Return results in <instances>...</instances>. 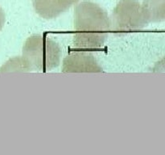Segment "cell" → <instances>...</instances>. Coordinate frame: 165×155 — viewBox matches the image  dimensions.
I'll use <instances>...</instances> for the list:
<instances>
[{"label": "cell", "mask_w": 165, "mask_h": 155, "mask_svg": "<svg viewBox=\"0 0 165 155\" xmlns=\"http://www.w3.org/2000/svg\"><path fill=\"white\" fill-rule=\"evenodd\" d=\"M110 27V19L99 5L90 1L80 3L74 12V45L99 49L107 40Z\"/></svg>", "instance_id": "1"}, {"label": "cell", "mask_w": 165, "mask_h": 155, "mask_svg": "<svg viewBox=\"0 0 165 155\" xmlns=\"http://www.w3.org/2000/svg\"><path fill=\"white\" fill-rule=\"evenodd\" d=\"M61 50L59 44L45 35H33L27 39L23 47V57L32 70L46 72L60 64Z\"/></svg>", "instance_id": "2"}, {"label": "cell", "mask_w": 165, "mask_h": 155, "mask_svg": "<svg viewBox=\"0 0 165 155\" xmlns=\"http://www.w3.org/2000/svg\"><path fill=\"white\" fill-rule=\"evenodd\" d=\"M110 23L117 34L141 30L149 24L138 0H120L113 11Z\"/></svg>", "instance_id": "3"}, {"label": "cell", "mask_w": 165, "mask_h": 155, "mask_svg": "<svg viewBox=\"0 0 165 155\" xmlns=\"http://www.w3.org/2000/svg\"><path fill=\"white\" fill-rule=\"evenodd\" d=\"M63 73H100L102 72L94 56L86 52L68 54L63 61Z\"/></svg>", "instance_id": "4"}, {"label": "cell", "mask_w": 165, "mask_h": 155, "mask_svg": "<svg viewBox=\"0 0 165 155\" xmlns=\"http://www.w3.org/2000/svg\"><path fill=\"white\" fill-rule=\"evenodd\" d=\"M79 0H32L33 8L40 17L50 19L68 11Z\"/></svg>", "instance_id": "5"}, {"label": "cell", "mask_w": 165, "mask_h": 155, "mask_svg": "<svg viewBox=\"0 0 165 155\" xmlns=\"http://www.w3.org/2000/svg\"><path fill=\"white\" fill-rule=\"evenodd\" d=\"M141 5L149 23L165 19V0H143Z\"/></svg>", "instance_id": "6"}, {"label": "cell", "mask_w": 165, "mask_h": 155, "mask_svg": "<svg viewBox=\"0 0 165 155\" xmlns=\"http://www.w3.org/2000/svg\"><path fill=\"white\" fill-rule=\"evenodd\" d=\"M31 70L30 66L23 56L10 59L0 69V72H28Z\"/></svg>", "instance_id": "7"}, {"label": "cell", "mask_w": 165, "mask_h": 155, "mask_svg": "<svg viewBox=\"0 0 165 155\" xmlns=\"http://www.w3.org/2000/svg\"><path fill=\"white\" fill-rule=\"evenodd\" d=\"M4 24H5V14H4L3 10L0 7V31L2 29Z\"/></svg>", "instance_id": "8"}]
</instances>
